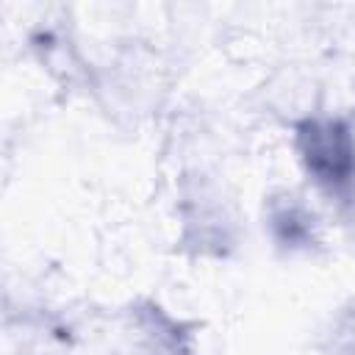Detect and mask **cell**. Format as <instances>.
I'll list each match as a JSON object with an SVG mask.
<instances>
[{
  "instance_id": "obj_1",
  "label": "cell",
  "mask_w": 355,
  "mask_h": 355,
  "mask_svg": "<svg viewBox=\"0 0 355 355\" xmlns=\"http://www.w3.org/2000/svg\"><path fill=\"white\" fill-rule=\"evenodd\" d=\"M305 158L324 180H344L352 169V150L347 133L336 125H311L305 133Z\"/></svg>"
}]
</instances>
